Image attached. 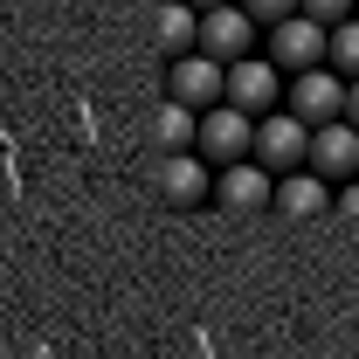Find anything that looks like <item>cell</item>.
I'll list each match as a JSON object with an SVG mask.
<instances>
[{
    "label": "cell",
    "instance_id": "6da1fadb",
    "mask_svg": "<svg viewBox=\"0 0 359 359\" xmlns=\"http://www.w3.org/2000/svg\"><path fill=\"white\" fill-rule=\"evenodd\" d=\"M283 111L318 132V125H339V111H346V76H332V69H304V76H283Z\"/></svg>",
    "mask_w": 359,
    "mask_h": 359
},
{
    "label": "cell",
    "instance_id": "7a4b0ae2",
    "mask_svg": "<svg viewBox=\"0 0 359 359\" xmlns=\"http://www.w3.org/2000/svg\"><path fill=\"white\" fill-rule=\"evenodd\" d=\"M249 152H256V166H263L269 180L283 173H304V152H311V132L290 118V111H269V118H256V138H249Z\"/></svg>",
    "mask_w": 359,
    "mask_h": 359
},
{
    "label": "cell",
    "instance_id": "3957f363",
    "mask_svg": "<svg viewBox=\"0 0 359 359\" xmlns=\"http://www.w3.org/2000/svg\"><path fill=\"white\" fill-rule=\"evenodd\" d=\"M222 104H235L242 118H269V111L283 104V76H276V62H269V55H242V62H228Z\"/></svg>",
    "mask_w": 359,
    "mask_h": 359
},
{
    "label": "cell",
    "instance_id": "277c9868",
    "mask_svg": "<svg viewBox=\"0 0 359 359\" xmlns=\"http://www.w3.org/2000/svg\"><path fill=\"white\" fill-rule=\"evenodd\" d=\"M249 138H256V118H242L235 104H215V111H201V125H194V152H201L208 166H235V159H249Z\"/></svg>",
    "mask_w": 359,
    "mask_h": 359
},
{
    "label": "cell",
    "instance_id": "5b68a950",
    "mask_svg": "<svg viewBox=\"0 0 359 359\" xmlns=\"http://www.w3.org/2000/svg\"><path fill=\"white\" fill-rule=\"evenodd\" d=\"M269 62H276V76H304V69H325V28L304 21V14H290V21H276L269 28Z\"/></svg>",
    "mask_w": 359,
    "mask_h": 359
},
{
    "label": "cell",
    "instance_id": "8992f818",
    "mask_svg": "<svg viewBox=\"0 0 359 359\" xmlns=\"http://www.w3.org/2000/svg\"><path fill=\"white\" fill-rule=\"evenodd\" d=\"M222 83H228V69L215 62V55H201V48H194V55H173V69H166V97L187 104L194 118L222 104Z\"/></svg>",
    "mask_w": 359,
    "mask_h": 359
},
{
    "label": "cell",
    "instance_id": "52a82bcc",
    "mask_svg": "<svg viewBox=\"0 0 359 359\" xmlns=\"http://www.w3.org/2000/svg\"><path fill=\"white\" fill-rule=\"evenodd\" d=\"M145 180H152V194H159V201H173V208H194V201L215 187V173H208V159H201V152H159V159L145 166Z\"/></svg>",
    "mask_w": 359,
    "mask_h": 359
},
{
    "label": "cell",
    "instance_id": "ba28073f",
    "mask_svg": "<svg viewBox=\"0 0 359 359\" xmlns=\"http://www.w3.org/2000/svg\"><path fill=\"white\" fill-rule=\"evenodd\" d=\"M304 173H318L325 187L359 180V132H353V125H318L311 152H304Z\"/></svg>",
    "mask_w": 359,
    "mask_h": 359
},
{
    "label": "cell",
    "instance_id": "9c48e42d",
    "mask_svg": "<svg viewBox=\"0 0 359 359\" xmlns=\"http://www.w3.org/2000/svg\"><path fill=\"white\" fill-rule=\"evenodd\" d=\"M201 55H215V62H242V55H256V21L242 14V7H208L201 14Z\"/></svg>",
    "mask_w": 359,
    "mask_h": 359
},
{
    "label": "cell",
    "instance_id": "30bf717a",
    "mask_svg": "<svg viewBox=\"0 0 359 359\" xmlns=\"http://www.w3.org/2000/svg\"><path fill=\"white\" fill-rule=\"evenodd\" d=\"M208 194L222 201L228 215H256V208H269L276 180H269L256 159H235V166H215V187H208Z\"/></svg>",
    "mask_w": 359,
    "mask_h": 359
},
{
    "label": "cell",
    "instance_id": "8fae6325",
    "mask_svg": "<svg viewBox=\"0 0 359 359\" xmlns=\"http://www.w3.org/2000/svg\"><path fill=\"white\" fill-rule=\"evenodd\" d=\"M269 208L290 215V222H318V215H332V187H325L318 173H283L276 194H269Z\"/></svg>",
    "mask_w": 359,
    "mask_h": 359
},
{
    "label": "cell",
    "instance_id": "7c38bea8",
    "mask_svg": "<svg viewBox=\"0 0 359 359\" xmlns=\"http://www.w3.org/2000/svg\"><path fill=\"white\" fill-rule=\"evenodd\" d=\"M152 42L166 48V55H194V42H201V14H194L187 0H166L159 21H152Z\"/></svg>",
    "mask_w": 359,
    "mask_h": 359
},
{
    "label": "cell",
    "instance_id": "4fadbf2b",
    "mask_svg": "<svg viewBox=\"0 0 359 359\" xmlns=\"http://www.w3.org/2000/svg\"><path fill=\"white\" fill-rule=\"evenodd\" d=\"M194 125H201V118L166 97V104L152 111V125H145V132H152V152H194Z\"/></svg>",
    "mask_w": 359,
    "mask_h": 359
},
{
    "label": "cell",
    "instance_id": "5bb4252c",
    "mask_svg": "<svg viewBox=\"0 0 359 359\" xmlns=\"http://www.w3.org/2000/svg\"><path fill=\"white\" fill-rule=\"evenodd\" d=\"M325 69L346 76V83L359 76V14H353V21H339V28H325Z\"/></svg>",
    "mask_w": 359,
    "mask_h": 359
},
{
    "label": "cell",
    "instance_id": "9a60e30c",
    "mask_svg": "<svg viewBox=\"0 0 359 359\" xmlns=\"http://www.w3.org/2000/svg\"><path fill=\"white\" fill-rule=\"evenodd\" d=\"M297 14L318 28H339V21H353V0H297Z\"/></svg>",
    "mask_w": 359,
    "mask_h": 359
},
{
    "label": "cell",
    "instance_id": "2e32d148",
    "mask_svg": "<svg viewBox=\"0 0 359 359\" xmlns=\"http://www.w3.org/2000/svg\"><path fill=\"white\" fill-rule=\"evenodd\" d=\"M249 21H263V28H276V21H290L297 14V0H235Z\"/></svg>",
    "mask_w": 359,
    "mask_h": 359
},
{
    "label": "cell",
    "instance_id": "e0dca14e",
    "mask_svg": "<svg viewBox=\"0 0 359 359\" xmlns=\"http://www.w3.org/2000/svg\"><path fill=\"white\" fill-rule=\"evenodd\" d=\"M332 208H339V215H346V222H359V180H346V187H339V194H332Z\"/></svg>",
    "mask_w": 359,
    "mask_h": 359
},
{
    "label": "cell",
    "instance_id": "ac0fdd59",
    "mask_svg": "<svg viewBox=\"0 0 359 359\" xmlns=\"http://www.w3.org/2000/svg\"><path fill=\"white\" fill-rule=\"evenodd\" d=\"M339 125H353V132H359V76L346 83V111H339Z\"/></svg>",
    "mask_w": 359,
    "mask_h": 359
},
{
    "label": "cell",
    "instance_id": "d6986e66",
    "mask_svg": "<svg viewBox=\"0 0 359 359\" xmlns=\"http://www.w3.org/2000/svg\"><path fill=\"white\" fill-rule=\"evenodd\" d=\"M187 7H194V14H208V7H235V0H187Z\"/></svg>",
    "mask_w": 359,
    "mask_h": 359
},
{
    "label": "cell",
    "instance_id": "ffe728a7",
    "mask_svg": "<svg viewBox=\"0 0 359 359\" xmlns=\"http://www.w3.org/2000/svg\"><path fill=\"white\" fill-rule=\"evenodd\" d=\"M353 14H359V0H353Z\"/></svg>",
    "mask_w": 359,
    "mask_h": 359
}]
</instances>
